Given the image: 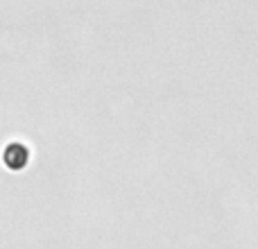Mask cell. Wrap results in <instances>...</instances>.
Returning <instances> with one entry per match:
<instances>
[{"label": "cell", "mask_w": 258, "mask_h": 249, "mask_svg": "<svg viewBox=\"0 0 258 249\" xmlns=\"http://www.w3.org/2000/svg\"><path fill=\"white\" fill-rule=\"evenodd\" d=\"M3 159L12 170H21V168H25L27 161H30V147L23 145V143H12V145H7Z\"/></svg>", "instance_id": "6da1fadb"}]
</instances>
